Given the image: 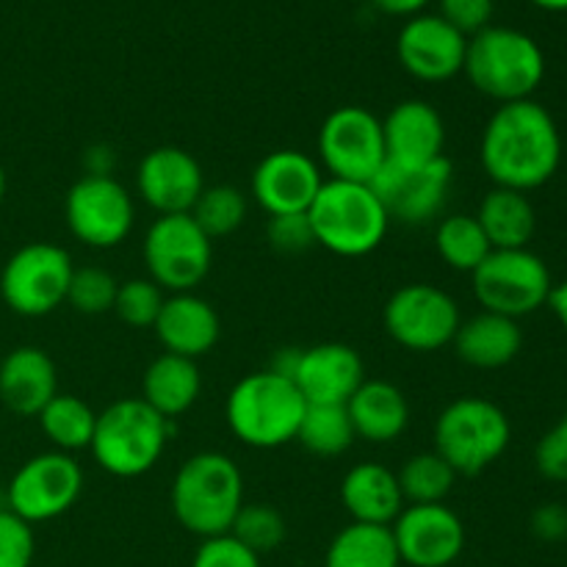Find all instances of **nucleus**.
<instances>
[{"mask_svg":"<svg viewBox=\"0 0 567 567\" xmlns=\"http://www.w3.org/2000/svg\"><path fill=\"white\" fill-rule=\"evenodd\" d=\"M482 169L496 186L535 192L563 164V133L557 120L537 100L504 103L493 111L480 142Z\"/></svg>","mask_w":567,"mask_h":567,"instance_id":"nucleus-1","label":"nucleus"},{"mask_svg":"<svg viewBox=\"0 0 567 567\" xmlns=\"http://www.w3.org/2000/svg\"><path fill=\"white\" fill-rule=\"evenodd\" d=\"M308 402L293 380L277 371H252L230 388L225 419L233 435L249 449H280L297 441Z\"/></svg>","mask_w":567,"mask_h":567,"instance_id":"nucleus-4","label":"nucleus"},{"mask_svg":"<svg viewBox=\"0 0 567 567\" xmlns=\"http://www.w3.org/2000/svg\"><path fill=\"white\" fill-rule=\"evenodd\" d=\"M177 524L192 535H230L233 520L244 507V474L233 457L221 452L192 454L177 468L169 491Z\"/></svg>","mask_w":567,"mask_h":567,"instance_id":"nucleus-2","label":"nucleus"},{"mask_svg":"<svg viewBox=\"0 0 567 567\" xmlns=\"http://www.w3.org/2000/svg\"><path fill=\"white\" fill-rule=\"evenodd\" d=\"M468 37L449 25L441 14H415L402 25L396 53L404 72L415 81L443 83L465 66Z\"/></svg>","mask_w":567,"mask_h":567,"instance_id":"nucleus-18","label":"nucleus"},{"mask_svg":"<svg viewBox=\"0 0 567 567\" xmlns=\"http://www.w3.org/2000/svg\"><path fill=\"white\" fill-rule=\"evenodd\" d=\"M324 567H402L391 526L352 520L332 537Z\"/></svg>","mask_w":567,"mask_h":567,"instance_id":"nucleus-29","label":"nucleus"},{"mask_svg":"<svg viewBox=\"0 0 567 567\" xmlns=\"http://www.w3.org/2000/svg\"><path fill=\"white\" fill-rule=\"evenodd\" d=\"M169 435L172 421L155 413L144 399H120L97 413L89 452L105 474L136 480L158 465Z\"/></svg>","mask_w":567,"mask_h":567,"instance_id":"nucleus-6","label":"nucleus"},{"mask_svg":"<svg viewBox=\"0 0 567 567\" xmlns=\"http://www.w3.org/2000/svg\"><path fill=\"white\" fill-rule=\"evenodd\" d=\"M0 509H6V487L0 485Z\"/></svg>","mask_w":567,"mask_h":567,"instance_id":"nucleus-49","label":"nucleus"},{"mask_svg":"<svg viewBox=\"0 0 567 567\" xmlns=\"http://www.w3.org/2000/svg\"><path fill=\"white\" fill-rule=\"evenodd\" d=\"M230 535L249 551L264 557V554H271L282 546L288 526L280 509L271 507V504H244L233 520Z\"/></svg>","mask_w":567,"mask_h":567,"instance_id":"nucleus-35","label":"nucleus"},{"mask_svg":"<svg viewBox=\"0 0 567 567\" xmlns=\"http://www.w3.org/2000/svg\"><path fill=\"white\" fill-rule=\"evenodd\" d=\"M452 186L454 166L446 155L426 166H413V169L385 164L380 175L374 177V183H371L380 203L385 205L391 221L408 227L435 221L446 208Z\"/></svg>","mask_w":567,"mask_h":567,"instance_id":"nucleus-15","label":"nucleus"},{"mask_svg":"<svg viewBox=\"0 0 567 567\" xmlns=\"http://www.w3.org/2000/svg\"><path fill=\"white\" fill-rule=\"evenodd\" d=\"M316 247L341 258H363L385 241L391 216L369 183L324 181L308 208Z\"/></svg>","mask_w":567,"mask_h":567,"instance_id":"nucleus-5","label":"nucleus"},{"mask_svg":"<svg viewBox=\"0 0 567 567\" xmlns=\"http://www.w3.org/2000/svg\"><path fill=\"white\" fill-rule=\"evenodd\" d=\"M147 277L166 293L194 291L214 264V241L192 214L155 216L142 244Z\"/></svg>","mask_w":567,"mask_h":567,"instance_id":"nucleus-11","label":"nucleus"},{"mask_svg":"<svg viewBox=\"0 0 567 567\" xmlns=\"http://www.w3.org/2000/svg\"><path fill=\"white\" fill-rule=\"evenodd\" d=\"M435 249L449 269L463 271V275H474L476 266L493 252L485 230L471 214L443 216L435 230Z\"/></svg>","mask_w":567,"mask_h":567,"instance_id":"nucleus-31","label":"nucleus"},{"mask_svg":"<svg viewBox=\"0 0 567 567\" xmlns=\"http://www.w3.org/2000/svg\"><path fill=\"white\" fill-rule=\"evenodd\" d=\"M385 136V164L413 169L443 158L446 150V125L441 111L426 100H402L382 120Z\"/></svg>","mask_w":567,"mask_h":567,"instance_id":"nucleus-21","label":"nucleus"},{"mask_svg":"<svg viewBox=\"0 0 567 567\" xmlns=\"http://www.w3.org/2000/svg\"><path fill=\"white\" fill-rule=\"evenodd\" d=\"M59 393L53 358L39 347H17L0 360V404L20 419H37Z\"/></svg>","mask_w":567,"mask_h":567,"instance_id":"nucleus-23","label":"nucleus"},{"mask_svg":"<svg viewBox=\"0 0 567 567\" xmlns=\"http://www.w3.org/2000/svg\"><path fill=\"white\" fill-rule=\"evenodd\" d=\"M266 238H269L271 249L280 255H302L316 247V236L313 227H310L308 214L269 216Z\"/></svg>","mask_w":567,"mask_h":567,"instance_id":"nucleus-39","label":"nucleus"},{"mask_svg":"<svg viewBox=\"0 0 567 567\" xmlns=\"http://www.w3.org/2000/svg\"><path fill=\"white\" fill-rule=\"evenodd\" d=\"M116 277L111 271L100 269V266H83V269L72 271L70 291H66V305L83 316H103L114 310L116 299Z\"/></svg>","mask_w":567,"mask_h":567,"instance_id":"nucleus-37","label":"nucleus"},{"mask_svg":"<svg viewBox=\"0 0 567 567\" xmlns=\"http://www.w3.org/2000/svg\"><path fill=\"white\" fill-rule=\"evenodd\" d=\"M452 347L471 369L496 371L518 358L524 349V330L515 319L482 310L471 319H463Z\"/></svg>","mask_w":567,"mask_h":567,"instance_id":"nucleus-25","label":"nucleus"},{"mask_svg":"<svg viewBox=\"0 0 567 567\" xmlns=\"http://www.w3.org/2000/svg\"><path fill=\"white\" fill-rule=\"evenodd\" d=\"M535 465L543 480L567 482V415L540 437L535 449Z\"/></svg>","mask_w":567,"mask_h":567,"instance_id":"nucleus-41","label":"nucleus"},{"mask_svg":"<svg viewBox=\"0 0 567 567\" xmlns=\"http://www.w3.org/2000/svg\"><path fill=\"white\" fill-rule=\"evenodd\" d=\"M391 532L410 567H452L465 551V524L446 504H408Z\"/></svg>","mask_w":567,"mask_h":567,"instance_id":"nucleus-16","label":"nucleus"},{"mask_svg":"<svg viewBox=\"0 0 567 567\" xmlns=\"http://www.w3.org/2000/svg\"><path fill=\"white\" fill-rule=\"evenodd\" d=\"M205 188V175L199 161L188 150L164 144L138 161L136 192L144 205L158 216L192 214L194 203Z\"/></svg>","mask_w":567,"mask_h":567,"instance_id":"nucleus-19","label":"nucleus"},{"mask_svg":"<svg viewBox=\"0 0 567 567\" xmlns=\"http://www.w3.org/2000/svg\"><path fill=\"white\" fill-rule=\"evenodd\" d=\"M37 554L31 524L0 509V567H31Z\"/></svg>","mask_w":567,"mask_h":567,"instance_id":"nucleus-38","label":"nucleus"},{"mask_svg":"<svg viewBox=\"0 0 567 567\" xmlns=\"http://www.w3.org/2000/svg\"><path fill=\"white\" fill-rule=\"evenodd\" d=\"M474 216L493 249H526L535 238V205L524 192H515V188H491Z\"/></svg>","mask_w":567,"mask_h":567,"instance_id":"nucleus-28","label":"nucleus"},{"mask_svg":"<svg viewBox=\"0 0 567 567\" xmlns=\"http://www.w3.org/2000/svg\"><path fill=\"white\" fill-rule=\"evenodd\" d=\"M471 288L482 310L518 321L548 305L554 280L546 260L529 247L493 249L471 275Z\"/></svg>","mask_w":567,"mask_h":567,"instance_id":"nucleus-9","label":"nucleus"},{"mask_svg":"<svg viewBox=\"0 0 567 567\" xmlns=\"http://www.w3.org/2000/svg\"><path fill=\"white\" fill-rule=\"evenodd\" d=\"M199 393H203V374L197 360L164 352L144 369L138 399H144L166 421H175L197 404Z\"/></svg>","mask_w":567,"mask_h":567,"instance_id":"nucleus-27","label":"nucleus"},{"mask_svg":"<svg viewBox=\"0 0 567 567\" xmlns=\"http://www.w3.org/2000/svg\"><path fill=\"white\" fill-rule=\"evenodd\" d=\"M324 181L319 161L302 150H275L258 161L249 192L269 216L308 214Z\"/></svg>","mask_w":567,"mask_h":567,"instance_id":"nucleus-17","label":"nucleus"},{"mask_svg":"<svg viewBox=\"0 0 567 567\" xmlns=\"http://www.w3.org/2000/svg\"><path fill=\"white\" fill-rule=\"evenodd\" d=\"M341 504L354 524L391 526L408 504L396 471L382 463H358L341 480Z\"/></svg>","mask_w":567,"mask_h":567,"instance_id":"nucleus-24","label":"nucleus"},{"mask_svg":"<svg viewBox=\"0 0 567 567\" xmlns=\"http://www.w3.org/2000/svg\"><path fill=\"white\" fill-rule=\"evenodd\" d=\"M297 441L316 457H338L349 452L358 435H354L347 404H308Z\"/></svg>","mask_w":567,"mask_h":567,"instance_id":"nucleus-32","label":"nucleus"},{"mask_svg":"<svg viewBox=\"0 0 567 567\" xmlns=\"http://www.w3.org/2000/svg\"><path fill=\"white\" fill-rule=\"evenodd\" d=\"M64 219L83 247L114 249L131 236L136 205L114 175H83L66 192Z\"/></svg>","mask_w":567,"mask_h":567,"instance_id":"nucleus-14","label":"nucleus"},{"mask_svg":"<svg viewBox=\"0 0 567 567\" xmlns=\"http://www.w3.org/2000/svg\"><path fill=\"white\" fill-rule=\"evenodd\" d=\"M153 330L164 352L199 360L219 343L221 321L214 305L197 291L166 293Z\"/></svg>","mask_w":567,"mask_h":567,"instance_id":"nucleus-22","label":"nucleus"},{"mask_svg":"<svg viewBox=\"0 0 567 567\" xmlns=\"http://www.w3.org/2000/svg\"><path fill=\"white\" fill-rule=\"evenodd\" d=\"M83 493V468L72 454L42 452L25 460L6 485V509L25 524H48L75 507Z\"/></svg>","mask_w":567,"mask_h":567,"instance_id":"nucleus-13","label":"nucleus"},{"mask_svg":"<svg viewBox=\"0 0 567 567\" xmlns=\"http://www.w3.org/2000/svg\"><path fill=\"white\" fill-rule=\"evenodd\" d=\"M532 3L546 11H567V0H532Z\"/></svg>","mask_w":567,"mask_h":567,"instance_id":"nucleus-47","label":"nucleus"},{"mask_svg":"<svg viewBox=\"0 0 567 567\" xmlns=\"http://www.w3.org/2000/svg\"><path fill=\"white\" fill-rule=\"evenodd\" d=\"M72 271V255L59 244H22L0 271V297L11 313L22 319H42L66 302Z\"/></svg>","mask_w":567,"mask_h":567,"instance_id":"nucleus-8","label":"nucleus"},{"mask_svg":"<svg viewBox=\"0 0 567 567\" xmlns=\"http://www.w3.org/2000/svg\"><path fill=\"white\" fill-rule=\"evenodd\" d=\"M291 380L308 404H347L365 382V365L354 347L327 341L299 349Z\"/></svg>","mask_w":567,"mask_h":567,"instance_id":"nucleus-20","label":"nucleus"},{"mask_svg":"<svg viewBox=\"0 0 567 567\" xmlns=\"http://www.w3.org/2000/svg\"><path fill=\"white\" fill-rule=\"evenodd\" d=\"M247 194L241 188L219 183V186L203 188V194H199V199L192 208V219L203 227V233L210 241H216V238L236 233L244 225V219H247Z\"/></svg>","mask_w":567,"mask_h":567,"instance_id":"nucleus-34","label":"nucleus"},{"mask_svg":"<svg viewBox=\"0 0 567 567\" xmlns=\"http://www.w3.org/2000/svg\"><path fill=\"white\" fill-rule=\"evenodd\" d=\"M354 435L385 446L399 441L410 424V404L402 388L388 380H365L347 402Z\"/></svg>","mask_w":567,"mask_h":567,"instance_id":"nucleus-26","label":"nucleus"},{"mask_svg":"<svg viewBox=\"0 0 567 567\" xmlns=\"http://www.w3.org/2000/svg\"><path fill=\"white\" fill-rule=\"evenodd\" d=\"M532 535L543 543H559L567 537V507L565 504H543L532 513Z\"/></svg>","mask_w":567,"mask_h":567,"instance_id":"nucleus-43","label":"nucleus"},{"mask_svg":"<svg viewBox=\"0 0 567 567\" xmlns=\"http://www.w3.org/2000/svg\"><path fill=\"white\" fill-rule=\"evenodd\" d=\"M371 3L377 6L380 11H385V14H393V17H415V14H424L426 6L432 3V0H371Z\"/></svg>","mask_w":567,"mask_h":567,"instance_id":"nucleus-44","label":"nucleus"},{"mask_svg":"<svg viewBox=\"0 0 567 567\" xmlns=\"http://www.w3.org/2000/svg\"><path fill=\"white\" fill-rule=\"evenodd\" d=\"M465 78L498 105L532 100L546 78V53L529 33L509 25H487L465 50Z\"/></svg>","mask_w":567,"mask_h":567,"instance_id":"nucleus-3","label":"nucleus"},{"mask_svg":"<svg viewBox=\"0 0 567 567\" xmlns=\"http://www.w3.org/2000/svg\"><path fill=\"white\" fill-rule=\"evenodd\" d=\"M463 324L454 297L432 282H408L388 297L382 308V327L388 338L408 352L430 354L452 347Z\"/></svg>","mask_w":567,"mask_h":567,"instance_id":"nucleus-12","label":"nucleus"},{"mask_svg":"<svg viewBox=\"0 0 567 567\" xmlns=\"http://www.w3.org/2000/svg\"><path fill=\"white\" fill-rule=\"evenodd\" d=\"M548 308L554 310V316L559 319V324L567 330V277L559 286H554L551 297H548Z\"/></svg>","mask_w":567,"mask_h":567,"instance_id":"nucleus-46","label":"nucleus"},{"mask_svg":"<svg viewBox=\"0 0 567 567\" xmlns=\"http://www.w3.org/2000/svg\"><path fill=\"white\" fill-rule=\"evenodd\" d=\"M437 6H441L443 20L468 39L491 25L493 9H496L493 0H437Z\"/></svg>","mask_w":567,"mask_h":567,"instance_id":"nucleus-42","label":"nucleus"},{"mask_svg":"<svg viewBox=\"0 0 567 567\" xmlns=\"http://www.w3.org/2000/svg\"><path fill=\"white\" fill-rule=\"evenodd\" d=\"M513 441V424L496 402L460 396L443 408L432 432V452L441 454L457 476H480L504 457Z\"/></svg>","mask_w":567,"mask_h":567,"instance_id":"nucleus-7","label":"nucleus"},{"mask_svg":"<svg viewBox=\"0 0 567 567\" xmlns=\"http://www.w3.org/2000/svg\"><path fill=\"white\" fill-rule=\"evenodd\" d=\"M396 476L404 504H446L449 493L454 491V482H457L454 468L437 452L413 454L410 460H404Z\"/></svg>","mask_w":567,"mask_h":567,"instance_id":"nucleus-33","label":"nucleus"},{"mask_svg":"<svg viewBox=\"0 0 567 567\" xmlns=\"http://www.w3.org/2000/svg\"><path fill=\"white\" fill-rule=\"evenodd\" d=\"M164 299L166 293L150 277H133L120 282L111 313H116V319L133 330H150L164 308Z\"/></svg>","mask_w":567,"mask_h":567,"instance_id":"nucleus-36","label":"nucleus"},{"mask_svg":"<svg viewBox=\"0 0 567 567\" xmlns=\"http://www.w3.org/2000/svg\"><path fill=\"white\" fill-rule=\"evenodd\" d=\"M86 166V175H111V172H114V153H111V147L100 144V147L89 150Z\"/></svg>","mask_w":567,"mask_h":567,"instance_id":"nucleus-45","label":"nucleus"},{"mask_svg":"<svg viewBox=\"0 0 567 567\" xmlns=\"http://www.w3.org/2000/svg\"><path fill=\"white\" fill-rule=\"evenodd\" d=\"M3 199H6V169L3 164H0V205H3Z\"/></svg>","mask_w":567,"mask_h":567,"instance_id":"nucleus-48","label":"nucleus"},{"mask_svg":"<svg viewBox=\"0 0 567 567\" xmlns=\"http://www.w3.org/2000/svg\"><path fill=\"white\" fill-rule=\"evenodd\" d=\"M192 567H260V557L233 535H219L199 543Z\"/></svg>","mask_w":567,"mask_h":567,"instance_id":"nucleus-40","label":"nucleus"},{"mask_svg":"<svg viewBox=\"0 0 567 567\" xmlns=\"http://www.w3.org/2000/svg\"><path fill=\"white\" fill-rule=\"evenodd\" d=\"M321 172L327 181L374 183L385 166L382 120L363 105H341L321 122L316 138Z\"/></svg>","mask_w":567,"mask_h":567,"instance_id":"nucleus-10","label":"nucleus"},{"mask_svg":"<svg viewBox=\"0 0 567 567\" xmlns=\"http://www.w3.org/2000/svg\"><path fill=\"white\" fill-rule=\"evenodd\" d=\"M44 437L55 452L75 454L92 446L94 426H97V413L72 393H55L48 408L37 415Z\"/></svg>","mask_w":567,"mask_h":567,"instance_id":"nucleus-30","label":"nucleus"}]
</instances>
